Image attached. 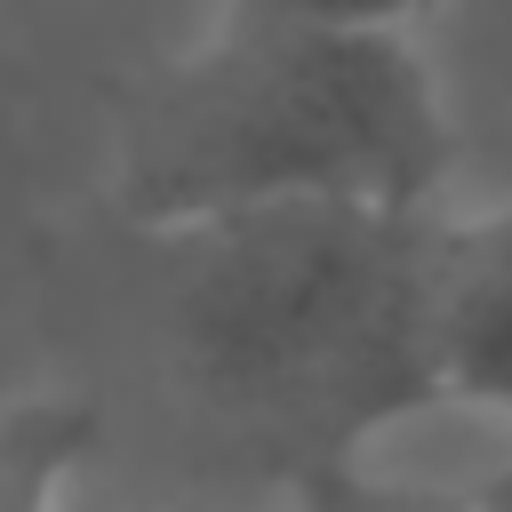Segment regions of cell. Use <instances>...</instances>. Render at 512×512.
Masks as SVG:
<instances>
[{
	"label": "cell",
	"mask_w": 512,
	"mask_h": 512,
	"mask_svg": "<svg viewBox=\"0 0 512 512\" xmlns=\"http://www.w3.org/2000/svg\"><path fill=\"white\" fill-rule=\"evenodd\" d=\"M288 512H512V416L440 400L352 456L288 472Z\"/></svg>",
	"instance_id": "3"
},
{
	"label": "cell",
	"mask_w": 512,
	"mask_h": 512,
	"mask_svg": "<svg viewBox=\"0 0 512 512\" xmlns=\"http://www.w3.org/2000/svg\"><path fill=\"white\" fill-rule=\"evenodd\" d=\"M112 184L160 240L264 208H448L456 120L416 32L208 24L136 104Z\"/></svg>",
	"instance_id": "2"
},
{
	"label": "cell",
	"mask_w": 512,
	"mask_h": 512,
	"mask_svg": "<svg viewBox=\"0 0 512 512\" xmlns=\"http://www.w3.org/2000/svg\"><path fill=\"white\" fill-rule=\"evenodd\" d=\"M440 208H264L176 232L168 336L184 376L288 472L440 408L432 368Z\"/></svg>",
	"instance_id": "1"
},
{
	"label": "cell",
	"mask_w": 512,
	"mask_h": 512,
	"mask_svg": "<svg viewBox=\"0 0 512 512\" xmlns=\"http://www.w3.org/2000/svg\"><path fill=\"white\" fill-rule=\"evenodd\" d=\"M440 0H216V24L256 32H424Z\"/></svg>",
	"instance_id": "6"
},
{
	"label": "cell",
	"mask_w": 512,
	"mask_h": 512,
	"mask_svg": "<svg viewBox=\"0 0 512 512\" xmlns=\"http://www.w3.org/2000/svg\"><path fill=\"white\" fill-rule=\"evenodd\" d=\"M432 368L456 408L512 416V200L440 208L432 232Z\"/></svg>",
	"instance_id": "4"
},
{
	"label": "cell",
	"mask_w": 512,
	"mask_h": 512,
	"mask_svg": "<svg viewBox=\"0 0 512 512\" xmlns=\"http://www.w3.org/2000/svg\"><path fill=\"white\" fill-rule=\"evenodd\" d=\"M96 408L80 392H16L0 400V512H72L88 488Z\"/></svg>",
	"instance_id": "5"
},
{
	"label": "cell",
	"mask_w": 512,
	"mask_h": 512,
	"mask_svg": "<svg viewBox=\"0 0 512 512\" xmlns=\"http://www.w3.org/2000/svg\"><path fill=\"white\" fill-rule=\"evenodd\" d=\"M72 512H144V504H120V496H88V488H80V496H72Z\"/></svg>",
	"instance_id": "7"
}]
</instances>
